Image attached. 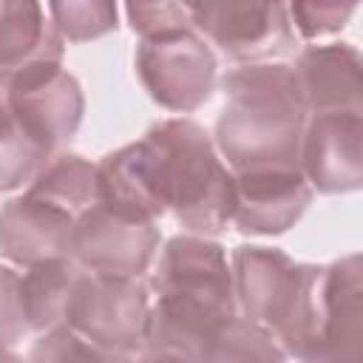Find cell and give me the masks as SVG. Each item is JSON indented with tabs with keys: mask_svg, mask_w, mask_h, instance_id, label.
Instances as JSON below:
<instances>
[{
	"mask_svg": "<svg viewBox=\"0 0 363 363\" xmlns=\"http://www.w3.org/2000/svg\"><path fill=\"white\" fill-rule=\"evenodd\" d=\"M150 289L156 301L147 312L142 357L216 360L241 315L224 247L199 233L173 235L159 255Z\"/></svg>",
	"mask_w": 363,
	"mask_h": 363,
	"instance_id": "1",
	"label": "cell"
},
{
	"mask_svg": "<svg viewBox=\"0 0 363 363\" xmlns=\"http://www.w3.org/2000/svg\"><path fill=\"white\" fill-rule=\"evenodd\" d=\"M216 150L233 170L301 167L306 105L286 62H247L221 79Z\"/></svg>",
	"mask_w": 363,
	"mask_h": 363,
	"instance_id": "2",
	"label": "cell"
},
{
	"mask_svg": "<svg viewBox=\"0 0 363 363\" xmlns=\"http://www.w3.org/2000/svg\"><path fill=\"white\" fill-rule=\"evenodd\" d=\"M150 193L164 213L199 235L227 227L233 210V173L213 139L190 119H162L136 142Z\"/></svg>",
	"mask_w": 363,
	"mask_h": 363,
	"instance_id": "3",
	"label": "cell"
},
{
	"mask_svg": "<svg viewBox=\"0 0 363 363\" xmlns=\"http://www.w3.org/2000/svg\"><path fill=\"white\" fill-rule=\"evenodd\" d=\"M284 354L312 363L363 357V258L357 252L329 267L306 264V275L286 326L278 335Z\"/></svg>",
	"mask_w": 363,
	"mask_h": 363,
	"instance_id": "4",
	"label": "cell"
},
{
	"mask_svg": "<svg viewBox=\"0 0 363 363\" xmlns=\"http://www.w3.org/2000/svg\"><path fill=\"white\" fill-rule=\"evenodd\" d=\"M147 312L150 295L139 278L85 269L68 301L65 326L77 329L111 360H128L142 357Z\"/></svg>",
	"mask_w": 363,
	"mask_h": 363,
	"instance_id": "5",
	"label": "cell"
},
{
	"mask_svg": "<svg viewBox=\"0 0 363 363\" xmlns=\"http://www.w3.org/2000/svg\"><path fill=\"white\" fill-rule=\"evenodd\" d=\"M187 23L235 62H264L295 48L286 0H179Z\"/></svg>",
	"mask_w": 363,
	"mask_h": 363,
	"instance_id": "6",
	"label": "cell"
},
{
	"mask_svg": "<svg viewBox=\"0 0 363 363\" xmlns=\"http://www.w3.org/2000/svg\"><path fill=\"white\" fill-rule=\"evenodd\" d=\"M216 54L196 28H173L142 37L136 74L147 96L167 111L190 113L216 91Z\"/></svg>",
	"mask_w": 363,
	"mask_h": 363,
	"instance_id": "7",
	"label": "cell"
},
{
	"mask_svg": "<svg viewBox=\"0 0 363 363\" xmlns=\"http://www.w3.org/2000/svg\"><path fill=\"white\" fill-rule=\"evenodd\" d=\"M159 238L153 218L119 213L96 199L74 221L71 258L88 272L139 278L150 267Z\"/></svg>",
	"mask_w": 363,
	"mask_h": 363,
	"instance_id": "8",
	"label": "cell"
},
{
	"mask_svg": "<svg viewBox=\"0 0 363 363\" xmlns=\"http://www.w3.org/2000/svg\"><path fill=\"white\" fill-rule=\"evenodd\" d=\"M230 269L238 312L269 329L278 340L281 329L286 326L295 309L306 264H295L284 250L275 247L244 244L233 250Z\"/></svg>",
	"mask_w": 363,
	"mask_h": 363,
	"instance_id": "9",
	"label": "cell"
},
{
	"mask_svg": "<svg viewBox=\"0 0 363 363\" xmlns=\"http://www.w3.org/2000/svg\"><path fill=\"white\" fill-rule=\"evenodd\" d=\"M17 119L51 150L68 142L85 113V94L62 62L40 65L0 88Z\"/></svg>",
	"mask_w": 363,
	"mask_h": 363,
	"instance_id": "10",
	"label": "cell"
},
{
	"mask_svg": "<svg viewBox=\"0 0 363 363\" xmlns=\"http://www.w3.org/2000/svg\"><path fill=\"white\" fill-rule=\"evenodd\" d=\"M301 173L320 193L363 184V111L309 113L301 136Z\"/></svg>",
	"mask_w": 363,
	"mask_h": 363,
	"instance_id": "11",
	"label": "cell"
},
{
	"mask_svg": "<svg viewBox=\"0 0 363 363\" xmlns=\"http://www.w3.org/2000/svg\"><path fill=\"white\" fill-rule=\"evenodd\" d=\"M312 184L301 167H247L233 176L230 221L244 235H281L303 216Z\"/></svg>",
	"mask_w": 363,
	"mask_h": 363,
	"instance_id": "12",
	"label": "cell"
},
{
	"mask_svg": "<svg viewBox=\"0 0 363 363\" xmlns=\"http://www.w3.org/2000/svg\"><path fill=\"white\" fill-rule=\"evenodd\" d=\"M74 221L68 207L26 190L0 207V255L20 267L71 255Z\"/></svg>",
	"mask_w": 363,
	"mask_h": 363,
	"instance_id": "13",
	"label": "cell"
},
{
	"mask_svg": "<svg viewBox=\"0 0 363 363\" xmlns=\"http://www.w3.org/2000/svg\"><path fill=\"white\" fill-rule=\"evenodd\" d=\"M306 113L363 111L360 51L352 43L309 45L292 65Z\"/></svg>",
	"mask_w": 363,
	"mask_h": 363,
	"instance_id": "14",
	"label": "cell"
},
{
	"mask_svg": "<svg viewBox=\"0 0 363 363\" xmlns=\"http://www.w3.org/2000/svg\"><path fill=\"white\" fill-rule=\"evenodd\" d=\"M62 43L40 0H0V88L26 71L62 62Z\"/></svg>",
	"mask_w": 363,
	"mask_h": 363,
	"instance_id": "15",
	"label": "cell"
},
{
	"mask_svg": "<svg viewBox=\"0 0 363 363\" xmlns=\"http://www.w3.org/2000/svg\"><path fill=\"white\" fill-rule=\"evenodd\" d=\"M82 272L85 269L71 255L26 267V275L20 278V292L28 329L45 332L51 326L65 323V309Z\"/></svg>",
	"mask_w": 363,
	"mask_h": 363,
	"instance_id": "16",
	"label": "cell"
},
{
	"mask_svg": "<svg viewBox=\"0 0 363 363\" xmlns=\"http://www.w3.org/2000/svg\"><path fill=\"white\" fill-rule=\"evenodd\" d=\"M54 150L45 147L11 111L0 94V190H17L28 184L48 162Z\"/></svg>",
	"mask_w": 363,
	"mask_h": 363,
	"instance_id": "17",
	"label": "cell"
},
{
	"mask_svg": "<svg viewBox=\"0 0 363 363\" xmlns=\"http://www.w3.org/2000/svg\"><path fill=\"white\" fill-rule=\"evenodd\" d=\"M28 190L79 216L85 207L96 201V164H91L77 153L57 156L28 182Z\"/></svg>",
	"mask_w": 363,
	"mask_h": 363,
	"instance_id": "18",
	"label": "cell"
},
{
	"mask_svg": "<svg viewBox=\"0 0 363 363\" xmlns=\"http://www.w3.org/2000/svg\"><path fill=\"white\" fill-rule=\"evenodd\" d=\"M51 23L68 43H88L116 31V0H48Z\"/></svg>",
	"mask_w": 363,
	"mask_h": 363,
	"instance_id": "19",
	"label": "cell"
},
{
	"mask_svg": "<svg viewBox=\"0 0 363 363\" xmlns=\"http://www.w3.org/2000/svg\"><path fill=\"white\" fill-rule=\"evenodd\" d=\"M286 9L298 34L315 40L340 31L352 20L357 0H286Z\"/></svg>",
	"mask_w": 363,
	"mask_h": 363,
	"instance_id": "20",
	"label": "cell"
},
{
	"mask_svg": "<svg viewBox=\"0 0 363 363\" xmlns=\"http://www.w3.org/2000/svg\"><path fill=\"white\" fill-rule=\"evenodd\" d=\"M31 360H111L102 349L88 343L77 329L60 323L40 335L34 349L28 352Z\"/></svg>",
	"mask_w": 363,
	"mask_h": 363,
	"instance_id": "21",
	"label": "cell"
},
{
	"mask_svg": "<svg viewBox=\"0 0 363 363\" xmlns=\"http://www.w3.org/2000/svg\"><path fill=\"white\" fill-rule=\"evenodd\" d=\"M125 11L130 20V28L139 31L142 37L190 26L179 0H125Z\"/></svg>",
	"mask_w": 363,
	"mask_h": 363,
	"instance_id": "22",
	"label": "cell"
},
{
	"mask_svg": "<svg viewBox=\"0 0 363 363\" xmlns=\"http://www.w3.org/2000/svg\"><path fill=\"white\" fill-rule=\"evenodd\" d=\"M26 332H28V323L23 312L20 275L0 264V343L14 346Z\"/></svg>",
	"mask_w": 363,
	"mask_h": 363,
	"instance_id": "23",
	"label": "cell"
},
{
	"mask_svg": "<svg viewBox=\"0 0 363 363\" xmlns=\"http://www.w3.org/2000/svg\"><path fill=\"white\" fill-rule=\"evenodd\" d=\"M0 357H14V354L9 352V346H3V343H0Z\"/></svg>",
	"mask_w": 363,
	"mask_h": 363,
	"instance_id": "24",
	"label": "cell"
}]
</instances>
